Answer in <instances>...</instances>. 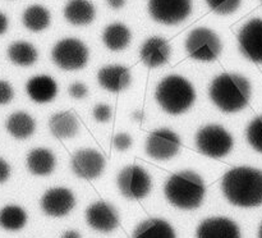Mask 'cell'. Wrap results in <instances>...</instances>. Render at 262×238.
I'll return each instance as SVG.
<instances>
[{
	"instance_id": "74e56055",
	"label": "cell",
	"mask_w": 262,
	"mask_h": 238,
	"mask_svg": "<svg viewBox=\"0 0 262 238\" xmlns=\"http://www.w3.org/2000/svg\"><path fill=\"white\" fill-rule=\"evenodd\" d=\"M132 117L135 118V120H138V122H142V120H143V113L142 112H136V113H133Z\"/></svg>"
},
{
	"instance_id": "9c48e42d",
	"label": "cell",
	"mask_w": 262,
	"mask_h": 238,
	"mask_svg": "<svg viewBox=\"0 0 262 238\" xmlns=\"http://www.w3.org/2000/svg\"><path fill=\"white\" fill-rule=\"evenodd\" d=\"M181 137L170 128H159L148 135L145 143V153L158 161L169 160L179 153Z\"/></svg>"
},
{
	"instance_id": "5b68a950",
	"label": "cell",
	"mask_w": 262,
	"mask_h": 238,
	"mask_svg": "<svg viewBox=\"0 0 262 238\" xmlns=\"http://www.w3.org/2000/svg\"><path fill=\"white\" fill-rule=\"evenodd\" d=\"M194 140L197 150L212 159L224 158L234 146V138L229 131L216 123H210L200 128Z\"/></svg>"
},
{
	"instance_id": "7a4b0ae2",
	"label": "cell",
	"mask_w": 262,
	"mask_h": 238,
	"mask_svg": "<svg viewBox=\"0 0 262 238\" xmlns=\"http://www.w3.org/2000/svg\"><path fill=\"white\" fill-rule=\"evenodd\" d=\"M252 94L250 81L239 73H222L209 87V96L215 106L224 113H237L248 105Z\"/></svg>"
},
{
	"instance_id": "836d02e7",
	"label": "cell",
	"mask_w": 262,
	"mask_h": 238,
	"mask_svg": "<svg viewBox=\"0 0 262 238\" xmlns=\"http://www.w3.org/2000/svg\"><path fill=\"white\" fill-rule=\"evenodd\" d=\"M10 173H12V169H10L9 163L0 156V184L5 183L9 179Z\"/></svg>"
},
{
	"instance_id": "f1b7e54d",
	"label": "cell",
	"mask_w": 262,
	"mask_h": 238,
	"mask_svg": "<svg viewBox=\"0 0 262 238\" xmlns=\"http://www.w3.org/2000/svg\"><path fill=\"white\" fill-rule=\"evenodd\" d=\"M242 0H206L210 9L219 15L233 14L239 8Z\"/></svg>"
},
{
	"instance_id": "e575fe53",
	"label": "cell",
	"mask_w": 262,
	"mask_h": 238,
	"mask_svg": "<svg viewBox=\"0 0 262 238\" xmlns=\"http://www.w3.org/2000/svg\"><path fill=\"white\" fill-rule=\"evenodd\" d=\"M8 27H9V19H8L5 13L0 12V36L7 32Z\"/></svg>"
},
{
	"instance_id": "ffe728a7",
	"label": "cell",
	"mask_w": 262,
	"mask_h": 238,
	"mask_svg": "<svg viewBox=\"0 0 262 238\" xmlns=\"http://www.w3.org/2000/svg\"><path fill=\"white\" fill-rule=\"evenodd\" d=\"M96 10L90 0H68L64 7V18L73 26H87L94 22Z\"/></svg>"
},
{
	"instance_id": "2e32d148",
	"label": "cell",
	"mask_w": 262,
	"mask_h": 238,
	"mask_svg": "<svg viewBox=\"0 0 262 238\" xmlns=\"http://www.w3.org/2000/svg\"><path fill=\"white\" fill-rule=\"evenodd\" d=\"M97 82L106 91L122 92L132 83V73L128 67L122 64H109L99 69Z\"/></svg>"
},
{
	"instance_id": "30bf717a",
	"label": "cell",
	"mask_w": 262,
	"mask_h": 238,
	"mask_svg": "<svg viewBox=\"0 0 262 238\" xmlns=\"http://www.w3.org/2000/svg\"><path fill=\"white\" fill-rule=\"evenodd\" d=\"M147 7L150 17L165 26L179 25L192 12L191 0H148Z\"/></svg>"
},
{
	"instance_id": "d590c367",
	"label": "cell",
	"mask_w": 262,
	"mask_h": 238,
	"mask_svg": "<svg viewBox=\"0 0 262 238\" xmlns=\"http://www.w3.org/2000/svg\"><path fill=\"white\" fill-rule=\"evenodd\" d=\"M107 2V5H109L112 9H122L123 7H124L125 4V0H106Z\"/></svg>"
},
{
	"instance_id": "83f0119b",
	"label": "cell",
	"mask_w": 262,
	"mask_h": 238,
	"mask_svg": "<svg viewBox=\"0 0 262 238\" xmlns=\"http://www.w3.org/2000/svg\"><path fill=\"white\" fill-rule=\"evenodd\" d=\"M246 137L251 147L262 154V114L251 120L246 131Z\"/></svg>"
},
{
	"instance_id": "4316f807",
	"label": "cell",
	"mask_w": 262,
	"mask_h": 238,
	"mask_svg": "<svg viewBox=\"0 0 262 238\" xmlns=\"http://www.w3.org/2000/svg\"><path fill=\"white\" fill-rule=\"evenodd\" d=\"M27 223V212L18 205H7L0 209V227L15 232L22 229Z\"/></svg>"
},
{
	"instance_id": "ba28073f",
	"label": "cell",
	"mask_w": 262,
	"mask_h": 238,
	"mask_svg": "<svg viewBox=\"0 0 262 238\" xmlns=\"http://www.w3.org/2000/svg\"><path fill=\"white\" fill-rule=\"evenodd\" d=\"M117 184L125 199L141 200L150 193L152 179L142 166L130 164L120 169L117 177Z\"/></svg>"
},
{
	"instance_id": "8fae6325",
	"label": "cell",
	"mask_w": 262,
	"mask_h": 238,
	"mask_svg": "<svg viewBox=\"0 0 262 238\" xmlns=\"http://www.w3.org/2000/svg\"><path fill=\"white\" fill-rule=\"evenodd\" d=\"M106 160L100 151L95 148H79L72 155L71 166L78 178L91 181L104 173Z\"/></svg>"
},
{
	"instance_id": "7c38bea8",
	"label": "cell",
	"mask_w": 262,
	"mask_h": 238,
	"mask_svg": "<svg viewBox=\"0 0 262 238\" xmlns=\"http://www.w3.org/2000/svg\"><path fill=\"white\" fill-rule=\"evenodd\" d=\"M242 55L253 63H262V19L253 18L243 25L238 33Z\"/></svg>"
},
{
	"instance_id": "d6a6232c",
	"label": "cell",
	"mask_w": 262,
	"mask_h": 238,
	"mask_svg": "<svg viewBox=\"0 0 262 238\" xmlns=\"http://www.w3.org/2000/svg\"><path fill=\"white\" fill-rule=\"evenodd\" d=\"M68 92L73 99L81 100L87 96V94H89V89H87L86 84L82 83V82H74V83H72L71 86L68 87Z\"/></svg>"
},
{
	"instance_id": "9a60e30c",
	"label": "cell",
	"mask_w": 262,
	"mask_h": 238,
	"mask_svg": "<svg viewBox=\"0 0 262 238\" xmlns=\"http://www.w3.org/2000/svg\"><path fill=\"white\" fill-rule=\"evenodd\" d=\"M171 48L168 40L160 36H151L140 48L141 61L148 68H159L169 61Z\"/></svg>"
},
{
	"instance_id": "d4e9b609",
	"label": "cell",
	"mask_w": 262,
	"mask_h": 238,
	"mask_svg": "<svg viewBox=\"0 0 262 238\" xmlns=\"http://www.w3.org/2000/svg\"><path fill=\"white\" fill-rule=\"evenodd\" d=\"M8 59L14 66L31 67L37 61V49L28 41H14L7 49Z\"/></svg>"
},
{
	"instance_id": "ac0fdd59",
	"label": "cell",
	"mask_w": 262,
	"mask_h": 238,
	"mask_svg": "<svg viewBox=\"0 0 262 238\" xmlns=\"http://www.w3.org/2000/svg\"><path fill=\"white\" fill-rule=\"evenodd\" d=\"M26 92L33 102L46 104L53 101L58 95V84L53 77L48 74H37L31 77L26 83Z\"/></svg>"
},
{
	"instance_id": "3957f363",
	"label": "cell",
	"mask_w": 262,
	"mask_h": 238,
	"mask_svg": "<svg viewBox=\"0 0 262 238\" xmlns=\"http://www.w3.org/2000/svg\"><path fill=\"white\" fill-rule=\"evenodd\" d=\"M166 200L182 210L197 209L206 194L204 178L193 170H181L173 174L164 187Z\"/></svg>"
},
{
	"instance_id": "44dd1931",
	"label": "cell",
	"mask_w": 262,
	"mask_h": 238,
	"mask_svg": "<svg viewBox=\"0 0 262 238\" xmlns=\"http://www.w3.org/2000/svg\"><path fill=\"white\" fill-rule=\"evenodd\" d=\"M51 135L58 140L73 138L78 133V119L72 112H58L49 119Z\"/></svg>"
},
{
	"instance_id": "4dcf8cb0",
	"label": "cell",
	"mask_w": 262,
	"mask_h": 238,
	"mask_svg": "<svg viewBox=\"0 0 262 238\" xmlns=\"http://www.w3.org/2000/svg\"><path fill=\"white\" fill-rule=\"evenodd\" d=\"M113 145H114L115 150L118 151H127L132 147L133 145V138L132 136L128 135L125 132L117 133L113 138Z\"/></svg>"
},
{
	"instance_id": "e0dca14e",
	"label": "cell",
	"mask_w": 262,
	"mask_h": 238,
	"mask_svg": "<svg viewBox=\"0 0 262 238\" xmlns=\"http://www.w3.org/2000/svg\"><path fill=\"white\" fill-rule=\"evenodd\" d=\"M197 238H241L237 223L225 217L207 218L200 223L196 230Z\"/></svg>"
},
{
	"instance_id": "ab89813d",
	"label": "cell",
	"mask_w": 262,
	"mask_h": 238,
	"mask_svg": "<svg viewBox=\"0 0 262 238\" xmlns=\"http://www.w3.org/2000/svg\"><path fill=\"white\" fill-rule=\"evenodd\" d=\"M261 2H262V0H261Z\"/></svg>"
},
{
	"instance_id": "8992f818",
	"label": "cell",
	"mask_w": 262,
	"mask_h": 238,
	"mask_svg": "<svg viewBox=\"0 0 262 238\" xmlns=\"http://www.w3.org/2000/svg\"><path fill=\"white\" fill-rule=\"evenodd\" d=\"M89 58L87 45L76 37L61 38L51 49V60L63 71H79L87 66Z\"/></svg>"
},
{
	"instance_id": "52a82bcc",
	"label": "cell",
	"mask_w": 262,
	"mask_h": 238,
	"mask_svg": "<svg viewBox=\"0 0 262 238\" xmlns=\"http://www.w3.org/2000/svg\"><path fill=\"white\" fill-rule=\"evenodd\" d=\"M186 50L192 59L199 61H212L219 58L223 44L219 35L211 28L197 27L186 38Z\"/></svg>"
},
{
	"instance_id": "484cf974",
	"label": "cell",
	"mask_w": 262,
	"mask_h": 238,
	"mask_svg": "<svg viewBox=\"0 0 262 238\" xmlns=\"http://www.w3.org/2000/svg\"><path fill=\"white\" fill-rule=\"evenodd\" d=\"M51 14L45 7L40 4L30 5L22 14V23L32 32H41L50 26Z\"/></svg>"
},
{
	"instance_id": "f35d334b",
	"label": "cell",
	"mask_w": 262,
	"mask_h": 238,
	"mask_svg": "<svg viewBox=\"0 0 262 238\" xmlns=\"http://www.w3.org/2000/svg\"><path fill=\"white\" fill-rule=\"evenodd\" d=\"M258 238H262V223L260 225V229H258Z\"/></svg>"
},
{
	"instance_id": "d6986e66",
	"label": "cell",
	"mask_w": 262,
	"mask_h": 238,
	"mask_svg": "<svg viewBox=\"0 0 262 238\" xmlns=\"http://www.w3.org/2000/svg\"><path fill=\"white\" fill-rule=\"evenodd\" d=\"M26 164L30 173L43 177L53 173L56 165V158L50 148L36 147L27 154Z\"/></svg>"
},
{
	"instance_id": "277c9868",
	"label": "cell",
	"mask_w": 262,
	"mask_h": 238,
	"mask_svg": "<svg viewBox=\"0 0 262 238\" xmlns=\"http://www.w3.org/2000/svg\"><path fill=\"white\" fill-rule=\"evenodd\" d=\"M155 99L159 106L170 115H181L196 101L194 86L181 74H169L158 83Z\"/></svg>"
},
{
	"instance_id": "4fadbf2b",
	"label": "cell",
	"mask_w": 262,
	"mask_h": 238,
	"mask_svg": "<svg viewBox=\"0 0 262 238\" xmlns=\"http://www.w3.org/2000/svg\"><path fill=\"white\" fill-rule=\"evenodd\" d=\"M76 205V197L73 192L66 187H54L48 189L42 194L40 201V206L42 211L49 217L60 218L73 210Z\"/></svg>"
},
{
	"instance_id": "1f68e13d",
	"label": "cell",
	"mask_w": 262,
	"mask_h": 238,
	"mask_svg": "<svg viewBox=\"0 0 262 238\" xmlns=\"http://www.w3.org/2000/svg\"><path fill=\"white\" fill-rule=\"evenodd\" d=\"M14 97V89L8 81L0 79V105H7Z\"/></svg>"
},
{
	"instance_id": "cb8c5ba5",
	"label": "cell",
	"mask_w": 262,
	"mask_h": 238,
	"mask_svg": "<svg viewBox=\"0 0 262 238\" xmlns=\"http://www.w3.org/2000/svg\"><path fill=\"white\" fill-rule=\"evenodd\" d=\"M130 40H132V32L124 23H110L102 32V42L112 51L124 50L130 44Z\"/></svg>"
},
{
	"instance_id": "7402d4cb",
	"label": "cell",
	"mask_w": 262,
	"mask_h": 238,
	"mask_svg": "<svg viewBox=\"0 0 262 238\" xmlns=\"http://www.w3.org/2000/svg\"><path fill=\"white\" fill-rule=\"evenodd\" d=\"M132 238H177L176 230L166 220L150 218L137 225Z\"/></svg>"
},
{
	"instance_id": "603a6c76",
	"label": "cell",
	"mask_w": 262,
	"mask_h": 238,
	"mask_svg": "<svg viewBox=\"0 0 262 238\" xmlns=\"http://www.w3.org/2000/svg\"><path fill=\"white\" fill-rule=\"evenodd\" d=\"M5 128L12 137L17 140H26L35 133L36 122L28 113L14 112L7 118Z\"/></svg>"
},
{
	"instance_id": "8d00e7d4",
	"label": "cell",
	"mask_w": 262,
	"mask_h": 238,
	"mask_svg": "<svg viewBox=\"0 0 262 238\" xmlns=\"http://www.w3.org/2000/svg\"><path fill=\"white\" fill-rule=\"evenodd\" d=\"M60 238H82V235L77 230H67V232H64L61 234Z\"/></svg>"
},
{
	"instance_id": "5bb4252c",
	"label": "cell",
	"mask_w": 262,
	"mask_h": 238,
	"mask_svg": "<svg viewBox=\"0 0 262 238\" xmlns=\"http://www.w3.org/2000/svg\"><path fill=\"white\" fill-rule=\"evenodd\" d=\"M87 224L97 232L109 233L119 225L118 211L112 204L97 201L90 205L86 210Z\"/></svg>"
},
{
	"instance_id": "6da1fadb",
	"label": "cell",
	"mask_w": 262,
	"mask_h": 238,
	"mask_svg": "<svg viewBox=\"0 0 262 238\" xmlns=\"http://www.w3.org/2000/svg\"><path fill=\"white\" fill-rule=\"evenodd\" d=\"M222 189L230 204L255 207L262 204V170L252 166H235L222 179Z\"/></svg>"
},
{
	"instance_id": "f546056e",
	"label": "cell",
	"mask_w": 262,
	"mask_h": 238,
	"mask_svg": "<svg viewBox=\"0 0 262 238\" xmlns=\"http://www.w3.org/2000/svg\"><path fill=\"white\" fill-rule=\"evenodd\" d=\"M112 106L104 102H100V104L95 105L94 110H92V115H94V119L99 123H106L112 119Z\"/></svg>"
}]
</instances>
